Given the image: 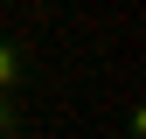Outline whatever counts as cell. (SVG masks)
I'll use <instances>...</instances> for the list:
<instances>
[{
  "instance_id": "6da1fadb",
  "label": "cell",
  "mask_w": 146,
  "mask_h": 139,
  "mask_svg": "<svg viewBox=\"0 0 146 139\" xmlns=\"http://www.w3.org/2000/svg\"><path fill=\"white\" fill-rule=\"evenodd\" d=\"M28 77H35V56L14 42V35H0V91H7V97L28 91Z\"/></svg>"
},
{
  "instance_id": "7a4b0ae2",
  "label": "cell",
  "mask_w": 146,
  "mask_h": 139,
  "mask_svg": "<svg viewBox=\"0 0 146 139\" xmlns=\"http://www.w3.org/2000/svg\"><path fill=\"white\" fill-rule=\"evenodd\" d=\"M14 132H21V111H14V97L0 91V139H14Z\"/></svg>"
}]
</instances>
